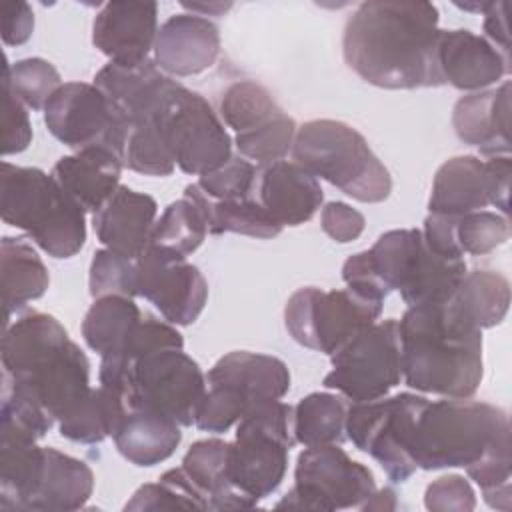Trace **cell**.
<instances>
[{"label":"cell","mask_w":512,"mask_h":512,"mask_svg":"<svg viewBox=\"0 0 512 512\" xmlns=\"http://www.w3.org/2000/svg\"><path fill=\"white\" fill-rule=\"evenodd\" d=\"M438 8L420 0H368L356 6L342 32L346 66L384 90L438 88Z\"/></svg>","instance_id":"6da1fadb"},{"label":"cell","mask_w":512,"mask_h":512,"mask_svg":"<svg viewBox=\"0 0 512 512\" xmlns=\"http://www.w3.org/2000/svg\"><path fill=\"white\" fill-rule=\"evenodd\" d=\"M410 456L428 472L466 468L490 508L510 510L512 444L502 408L472 398L428 400L416 420Z\"/></svg>","instance_id":"7a4b0ae2"},{"label":"cell","mask_w":512,"mask_h":512,"mask_svg":"<svg viewBox=\"0 0 512 512\" xmlns=\"http://www.w3.org/2000/svg\"><path fill=\"white\" fill-rule=\"evenodd\" d=\"M402 380L442 398H472L484 376L482 330L448 300L408 306L398 320Z\"/></svg>","instance_id":"3957f363"},{"label":"cell","mask_w":512,"mask_h":512,"mask_svg":"<svg viewBox=\"0 0 512 512\" xmlns=\"http://www.w3.org/2000/svg\"><path fill=\"white\" fill-rule=\"evenodd\" d=\"M0 216L58 260L76 256L86 242L84 208L40 168L2 162Z\"/></svg>","instance_id":"277c9868"},{"label":"cell","mask_w":512,"mask_h":512,"mask_svg":"<svg viewBox=\"0 0 512 512\" xmlns=\"http://www.w3.org/2000/svg\"><path fill=\"white\" fill-rule=\"evenodd\" d=\"M290 154L312 176L358 202L378 204L392 192L388 168L372 152L368 140L346 122L330 118L304 122Z\"/></svg>","instance_id":"5b68a950"},{"label":"cell","mask_w":512,"mask_h":512,"mask_svg":"<svg viewBox=\"0 0 512 512\" xmlns=\"http://www.w3.org/2000/svg\"><path fill=\"white\" fill-rule=\"evenodd\" d=\"M106 388L118 392L128 410H146L192 426L208 384L184 348L162 346L134 358Z\"/></svg>","instance_id":"8992f818"},{"label":"cell","mask_w":512,"mask_h":512,"mask_svg":"<svg viewBox=\"0 0 512 512\" xmlns=\"http://www.w3.org/2000/svg\"><path fill=\"white\" fill-rule=\"evenodd\" d=\"M294 408L282 400L252 406L236 424L228 452V478L254 506L272 496L288 470V454L296 444Z\"/></svg>","instance_id":"52a82bcc"},{"label":"cell","mask_w":512,"mask_h":512,"mask_svg":"<svg viewBox=\"0 0 512 512\" xmlns=\"http://www.w3.org/2000/svg\"><path fill=\"white\" fill-rule=\"evenodd\" d=\"M366 252L386 292H400L408 306L448 300L468 272L464 260L432 252L418 228L388 230Z\"/></svg>","instance_id":"ba28073f"},{"label":"cell","mask_w":512,"mask_h":512,"mask_svg":"<svg viewBox=\"0 0 512 512\" xmlns=\"http://www.w3.org/2000/svg\"><path fill=\"white\" fill-rule=\"evenodd\" d=\"M152 122L184 174L202 176L232 158V138L218 112L202 94L178 80L158 102Z\"/></svg>","instance_id":"9c48e42d"},{"label":"cell","mask_w":512,"mask_h":512,"mask_svg":"<svg viewBox=\"0 0 512 512\" xmlns=\"http://www.w3.org/2000/svg\"><path fill=\"white\" fill-rule=\"evenodd\" d=\"M384 300L356 288H298L284 306V324L294 342L332 356L358 332L374 324Z\"/></svg>","instance_id":"30bf717a"},{"label":"cell","mask_w":512,"mask_h":512,"mask_svg":"<svg viewBox=\"0 0 512 512\" xmlns=\"http://www.w3.org/2000/svg\"><path fill=\"white\" fill-rule=\"evenodd\" d=\"M426 402V396L414 392L348 402L346 440L372 456L392 484H404L418 470L410 456V444Z\"/></svg>","instance_id":"8fae6325"},{"label":"cell","mask_w":512,"mask_h":512,"mask_svg":"<svg viewBox=\"0 0 512 512\" xmlns=\"http://www.w3.org/2000/svg\"><path fill=\"white\" fill-rule=\"evenodd\" d=\"M374 490L372 470L352 460L340 444L308 446L298 454L294 484L276 508L320 512L360 508Z\"/></svg>","instance_id":"7c38bea8"},{"label":"cell","mask_w":512,"mask_h":512,"mask_svg":"<svg viewBox=\"0 0 512 512\" xmlns=\"http://www.w3.org/2000/svg\"><path fill=\"white\" fill-rule=\"evenodd\" d=\"M330 362L332 370L322 384L348 402H366L390 394L402 380L398 320H376L338 348Z\"/></svg>","instance_id":"4fadbf2b"},{"label":"cell","mask_w":512,"mask_h":512,"mask_svg":"<svg viewBox=\"0 0 512 512\" xmlns=\"http://www.w3.org/2000/svg\"><path fill=\"white\" fill-rule=\"evenodd\" d=\"M136 296L148 300L166 322L190 326L208 300V282L186 256L150 244L136 260Z\"/></svg>","instance_id":"5bb4252c"},{"label":"cell","mask_w":512,"mask_h":512,"mask_svg":"<svg viewBox=\"0 0 512 512\" xmlns=\"http://www.w3.org/2000/svg\"><path fill=\"white\" fill-rule=\"evenodd\" d=\"M44 124L72 150L104 146L116 154L122 136L120 122L94 82H64L44 106Z\"/></svg>","instance_id":"9a60e30c"},{"label":"cell","mask_w":512,"mask_h":512,"mask_svg":"<svg viewBox=\"0 0 512 512\" xmlns=\"http://www.w3.org/2000/svg\"><path fill=\"white\" fill-rule=\"evenodd\" d=\"M158 34V4L116 0L106 2L92 22L94 46L118 64L148 60Z\"/></svg>","instance_id":"2e32d148"},{"label":"cell","mask_w":512,"mask_h":512,"mask_svg":"<svg viewBox=\"0 0 512 512\" xmlns=\"http://www.w3.org/2000/svg\"><path fill=\"white\" fill-rule=\"evenodd\" d=\"M436 58L444 84L462 92L486 90L510 72V56L468 28L440 30Z\"/></svg>","instance_id":"e0dca14e"},{"label":"cell","mask_w":512,"mask_h":512,"mask_svg":"<svg viewBox=\"0 0 512 512\" xmlns=\"http://www.w3.org/2000/svg\"><path fill=\"white\" fill-rule=\"evenodd\" d=\"M252 196L282 228L308 222L324 202L320 180L294 160L258 166Z\"/></svg>","instance_id":"ac0fdd59"},{"label":"cell","mask_w":512,"mask_h":512,"mask_svg":"<svg viewBox=\"0 0 512 512\" xmlns=\"http://www.w3.org/2000/svg\"><path fill=\"white\" fill-rule=\"evenodd\" d=\"M152 52L156 66L170 78L202 74L220 54L218 26L198 14H174L158 28Z\"/></svg>","instance_id":"d6986e66"},{"label":"cell","mask_w":512,"mask_h":512,"mask_svg":"<svg viewBox=\"0 0 512 512\" xmlns=\"http://www.w3.org/2000/svg\"><path fill=\"white\" fill-rule=\"evenodd\" d=\"M206 384L228 392L250 410L268 400H282L290 390V370L276 356L234 350L214 362Z\"/></svg>","instance_id":"ffe728a7"},{"label":"cell","mask_w":512,"mask_h":512,"mask_svg":"<svg viewBox=\"0 0 512 512\" xmlns=\"http://www.w3.org/2000/svg\"><path fill=\"white\" fill-rule=\"evenodd\" d=\"M172 82L174 78L166 76L150 58L138 64L108 62L94 76V86L106 96L122 126L150 120Z\"/></svg>","instance_id":"44dd1931"},{"label":"cell","mask_w":512,"mask_h":512,"mask_svg":"<svg viewBox=\"0 0 512 512\" xmlns=\"http://www.w3.org/2000/svg\"><path fill=\"white\" fill-rule=\"evenodd\" d=\"M156 220V200L124 184L92 214V226L100 244L132 260L150 246Z\"/></svg>","instance_id":"7402d4cb"},{"label":"cell","mask_w":512,"mask_h":512,"mask_svg":"<svg viewBox=\"0 0 512 512\" xmlns=\"http://www.w3.org/2000/svg\"><path fill=\"white\" fill-rule=\"evenodd\" d=\"M452 126L456 136L476 146L482 156H510V82L458 98Z\"/></svg>","instance_id":"603a6c76"},{"label":"cell","mask_w":512,"mask_h":512,"mask_svg":"<svg viewBox=\"0 0 512 512\" xmlns=\"http://www.w3.org/2000/svg\"><path fill=\"white\" fill-rule=\"evenodd\" d=\"M92 492L94 472L84 460L42 446V458L22 510H80Z\"/></svg>","instance_id":"cb8c5ba5"},{"label":"cell","mask_w":512,"mask_h":512,"mask_svg":"<svg viewBox=\"0 0 512 512\" xmlns=\"http://www.w3.org/2000/svg\"><path fill=\"white\" fill-rule=\"evenodd\" d=\"M122 168V160L112 150L90 146L58 158L50 174L84 212L94 214L120 186Z\"/></svg>","instance_id":"d4e9b609"},{"label":"cell","mask_w":512,"mask_h":512,"mask_svg":"<svg viewBox=\"0 0 512 512\" xmlns=\"http://www.w3.org/2000/svg\"><path fill=\"white\" fill-rule=\"evenodd\" d=\"M230 442L220 438H202L190 444L182 458V470L202 492L210 510H240L254 504L240 494L228 478Z\"/></svg>","instance_id":"484cf974"},{"label":"cell","mask_w":512,"mask_h":512,"mask_svg":"<svg viewBox=\"0 0 512 512\" xmlns=\"http://www.w3.org/2000/svg\"><path fill=\"white\" fill-rule=\"evenodd\" d=\"M112 440L116 450L130 464L150 468L176 452L182 432L180 424L168 416L146 410H128Z\"/></svg>","instance_id":"4316f807"},{"label":"cell","mask_w":512,"mask_h":512,"mask_svg":"<svg viewBox=\"0 0 512 512\" xmlns=\"http://www.w3.org/2000/svg\"><path fill=\"white\" fill-rule=\"evenodd\" d=\"M0 276L6 328L14 312L46 294L50 274L32 244L24 238L4 236L0 242Z\"/></svg>","instance_id":"83f0119b"},{"label":"cell","mask_w":512,"mask_h":512,"mask_svg":"<svg viewBox=\"0 0 512 512\" xmlns=\"http://www.w3.org/2000/svg\"><path fill=\"white\" fill-rule=\"evenodd\" d=\"M488 204L484 160L472 154L446 160L434 176L428 210L434 214L462 216L484 210Z\"/></svg>","instance_id":"f1b7e54d"},{"label":"cell","mask_w":512,"mask_h":512,"mask_svg":"<svg viewBox=\"0 0 512 512\" xmlns=\"http://www.w3.org/2000/svg\"><path fill=\"white\" fill-rule=\"evenodd\" d=\"M456 310L476 328L498 326L510 306V282L494 270H472L450 296Z\"/></svg>","instance_id":"f546056e"},{"label":"cell","mask_w":512,"mask_h":512,"mask_svg":"<svg viewBox=\"0 0 512 512\" xmlns=\"http://www.w3.org/2000/svg\"><path fill=\"white\" fill-rule=\"evenodd\" d=\"M184 192L190 194L204 210L210 234L232 232V234L268 240L282 232V226H278L270 218V214L258 204L254 196L240 198V200H210L196 186V182L188 184Z\"/></svg>","instance_id":"4dcf8cb0"},{"label":"cell","mask_w":512,"mask_h":512,"mask_svg":"<svg viewBox=\"0 0 512 512\" xmlns=\"http://www.w3.org/2000/svg\"><path fill=\"white\" fill-rule=\"evenodd\" d=\"M128 414L124 398L106 388L96 386L88 398L64 420L58 422L62 438L78 444H100L108 436H114Z\"/></svg>","instance_id":"1f68e13d"},{"label":"cell","mask_w":512,"mask_h":512,"mask_svg":"<svg viewBox=\"0 0 512 512\" xmlns=\"http://www.w3.org/2000/svg\"><path fill=\"white\" fill-rule=\"evenodd\" d=\"M292 432L296 444L322 446L346 440L348 400L332 392H312L292 406Z\"/></svg>","instance_id":"d6a6232c"},{"label":"cell","mask_w":512,"mask_h":512,"mask_svg":"<svg viewBox=\"0 0 512 512\" xmlns=\"http://www.w3.org/2000/svg\"><path fill=\"white\" fill-rule=\"evenodd\" d=\"M142 316L134 298L116 294L94 298L82 320V338L100 358L108 356L124 342Z\"/></svg>","instance_id":"836d02e7"},{"label":"cell","mask_w":512,"mask_h":512,"mask_svg":"<svg viewBox=\"0 0 512 512\" xmlns=\"http://www.w3.org/2000/svg\"><path fill=\"white\" fill-rule=\"evenodd\" d=\"M208 222L200 204L184 192V196L164 208L158 216L150 244L174 250L182 256L196 252L208 236Z\"/></svg>","instance_id":"e575fe53"},{"label":"cell","mask_w":512,"mask_h":512,"mask_svg":"<svg viewBox=\"0 0 512 512\" xmlns=\"http://www.w3.org/2000/svg\"><path fill=\"white\" fill-rule=\"evenodd\" d=\"M162 346H180L184 348V338L176 330L174 324L156 320L148 314L142 316V320L130 330V334L124 338V342L108 356H102L98 380L102 386H110L118 374L128 366L134 358L162 348Z\"/></svg>","instance_id":"d590c367"},{"label":"cell","mask_w":512,"mask_h":512,"mask_svg":"<svg viewBox=\"0 0 512 512\" xmlns=\"http://www.w3.org/2000/svg\"><path fill=\"white\" fill-rule=\"evenodd\" d=\"M280 112L282 108L262 84L254 80H238L224 90L218 116L224 126L240 134L268 122Z\"/></svg>","instance_id":"8d00e7d4"},{"label":"cell","mask_w":512,"mask_h":512,"mask_svg":"<svg viewBox=\"0 0 512 512\" xmlns=\"http://www.w3.org/2000/svg\"><path fill=\"white\" fill-rule=\"evenodd\" d=\"M210 510L202 492L180 468L166 470L158 482L142 484L124 510Z\"/></svg>","instance_id":"74e56055"},{"label":"cell","mask_w":512,"mask_h":512,"mask_svg":"<svg viewBox=\"0 0 512 512\" xmlns=\"http://www.w3.org/2000/svg\"><path fill=\"white\" fill-rule=\"evenodd\" d=\"M62 76L52 62L44 58H22L14 64H4L2 86L30 110H44L52 94L62 86Z\"/></svg>","instance_id":"f35d334b"},{"label":"cell","mask_w":512,"mask_h":512,"mask_svg":"<svg viewBox=\"0 0 512 512\" xmlns=\"http://www.w3.org/2000/svg\"><path fill=\"white\" fill-rule=\"evenodd\" d=\"M298 126L292 116L284 110L270 118L268 122L234 136V146L238 154L256 166L272 164L278 160H286L288 152H292L294 138Z\"/></svg>","instance_id":"ab89813d"},{"label":"cell","mask_w":512,"mask_h":512,"mask_svg":"<svg viewBox=\"0 0 512 512\" xmlns=\"http://www.w3.org/2000/svg\"><path fill=\"white\" fill-rule=\"evenodd\" d=\"M92 298L100 296H136V262L114 250L100 248L94 252L88 274Z\"/></svg>","instance_id":"60d3db41"},{"label":"cell","mask_w":512,"mask_h":512,"mask_svg":"<svg viewBox=\"0 0 512 512\" xmlns=\"http://www.w3.org/2000/svg\"><path fill=\"white\" fill-rule=\"evenodd\" d=\"M510 236L508 216L490 210H476L456 218V238L462 254L482 256L502 246Z\"/></svg>","instance_id":"b9f144b4"},{"label":"cell","mask_w":512,"mask_h":512,"mask_svg":"<svg viewBox=\"0 0 512 512\" xmlns=\"http://www.w3.org/2000/svg\"><path fill=\"white\" fill-rule=\"evenodd\" d=\"M258 166L242 156H232L220 168L198 176L196 186L210 200H240L254 192Z\"/></svg>","instance_id":"7bdbcfd3"},{"label":"cell","mask_w":512,"mask_h":512,"mask_svg":"<svg viewBox=\"0 0 512 512\" xmlns=\"http://www.w3.org/2000/svg\"><path fill=\"white\" fill-rule=\"evenodd\" d=\"M424 506L432 512H468L476 508V494L464 476L446 474L428 484Z\"/></svg>","instance_id":"ee69618b"},{"label":"cell","mask_w":512,"mask_h":512,"mask_svg":"<svg viewBox=\"0 0 512 512\" xmlns=\"http://www.w3.org/2000/svg\"><path fill=\"white\" fill-rule=\"evenodd\" d=\"M28 108L4 86V114H2V154H18L32 142V124Z\"/></svg>","instance_id":"f6af8a7d"},{"label":"cell","mask_w":512,"mask_h":512,"mask_svg":"<svg viewBox=\"0 0 512 512\" xmlns=\"http://www.w3.org/2000/svg\"><path fill=\"white\" fill-rule=\"evenodd\" d=\"M364 226H366L364 214L340 200L324 204L320 212V228L328 238H332L338 244H348L360 238V234L364 232Z\"/></svg>","instance_id":"bcb514c9"},{"label":"cell","mask_w":512,"mask_h":512,"mask_svg":"<svg viewBox=\"0 0 512 512\" xmlns=\"http://www.w3.org/2000/svg\"><path fill=\"white\" fill-rule=\"evenodd\" d=\"M456 218L458 216L430 212L424 218L422 236H424L428 248L432 252H436L438 256L450 258V260H464V254H462L458 238H456Z\"/></svg>","instance_id":"7dc6e473"},{"label":"cell","mask_w":512,"mask_h":512,"mask_svg":"<svg viewBox=\"0 0 512 512\" xmlns=\"http://www.w3.org/2000/svg\"><path fill=\"white\" fill-rule=\"evenodd\" d=\"M510 176L512 160L510 156H492L484 160V182L488 204L498 208L500 214L510 212Z\"/></svg>","instance_id":"c3c4849f"},{"label":"cell","mask_w":512,"mask_h":512,"mask_svg":"<svg viewBox=\"0 0 512 512\" xmlns=\"http://www.w3.org/2000/svg\"><path fill=\"white\" fill-rule=\"evenodd\" d=\"M34 32V12L26 2L2 6V40L6 46H20Z\"/></svg>","instance_id":"681fc988"},{"label":"cell","mask_w":512,"mask_h":512,"mask_svg":"<svg viewBox=\"0 0 512 512\" xmlns=\"http://www.w3.org/2000/svg\"><path fill=\"white\" fill-rule=\"evenodd\" d=\"M508 4L506 2H490L484 10V32L486 40L496 46L500 52L510 56V32H508Z\"/></svg>","instance_id":"f907efd6"},{"label":"cell","mask_w":512,"mask_h":512,"mask_svg":"<svg viewBox=\"0 0 512 512\" xmlns=\"http://www.w3.org/2000/svg\"><path fill=\"white\" fill-rule=\"evenodd\" d=\"M398 508V496L396 492L390 488V486H384V488H376L370 498L358 508L362 512H372V510H378V512H390V510H396Z\"/></svg>","instance_id":"816d5d0a"},{"label":"cell","mask_w":512,"mask_h":512,"mask_svg":"<svg viewBox=\"0 0 512 512\" xmlns=\"http://www.w3.org/2000/svg\"><path fill=\"white\" fill-rule=\"evenodd\" d=\"M180 6L184 10H190V14H198V16H220L224 12H228L232 8L230 2H180Z\"/></svg>","instance_id":"f5cc1de1"},{"label":"cell","mask_w":512,"mask_h":512,"mask_svg":"<svg viewBox=\"0 0 512 512\" xmlns=\"http://www.w3.org/2000/svg\"><path fill=\"white\" fill-rule=\"evenodd\" d=\"M488 4H490V2H464V4L456 2L458 8H462V10H466V12H476V14H484V10L488 8Z\"/></svg>","instance_id":"db71d44e"}]
</instances>
